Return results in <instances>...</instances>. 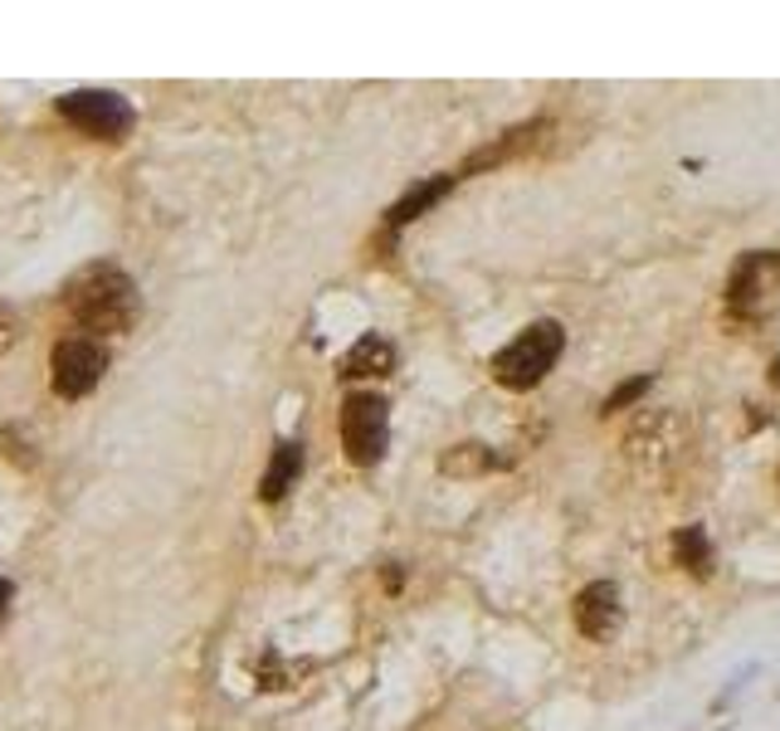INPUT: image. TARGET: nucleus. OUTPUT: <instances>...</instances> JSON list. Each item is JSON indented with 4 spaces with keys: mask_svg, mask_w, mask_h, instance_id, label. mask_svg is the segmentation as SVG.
I'll list each match as a JSON object with an SVG mask.
<instances>
[{
    "mask_svg": "<svg viewBox=\"0 0 780 731\" xmlns=\"http://www.w3.org/2000/svg\"><path fill=\"white\" fill-rule=\"evenodd\" d=\"M64 308L83 327V337H122L142 317V292L128 268L88 264L64 284Z\"/></svg>",
    "mask_w": 780,
    "mask_h": 731,
    "instance_id": "nucleus-1",
    "label": "nucleus"
},
{
    "mask_svg": "<svg viewBox=\"0 0 780 731\" xmlns=\"http://www.w3.org/2000/svg\"><path fill=\"white\" fill-rule=\"evenodd\" d=\"M624 464L639 478H669L683 458L693 454V420L679 405H659V410H644L639 420L624 434Z\"/></svg>",
    "mask_w": 780,
    "mask_h": 731,
    "instance_id": "nucleus-2",
    "label": "nucleus"
},
{
    "mask_svg": "<svg viewBox=\"0 0 780 731\" xmlns=\"http://www.w3.org/2000/svg\"><path fill=\"white\" fill-rule=\"evenodd\" d=\"M566 351V327L556 317H537L532 327H523L503 351H493L488 375H493L503 391H532L547 381V371L561 361Z\"/></svg>",
    "mask_w": 780,
    "mask_h": 731,
    "instance_id": "nucleus-3",
    "label": "nucleus"
},
{
    "mask_svg": "<svg viewBox=\"0 0 780 731\" xmlns=\"http://www.w3.org/2000/svg\"><path fill=\"white\" fill-rule=\"evenodd\" d=\"M776 298H780V249H746L732 264L727 288H722L727 317L756 322Z\"/></svg>",
    "mask_w": 780,
    "mask_h": 731,
    "instance_id": "nucleus-4",
    "label": "nucleus"
},
{
    "mask_svg": "<svg viewBox=\"0 0 780 731\" xmlns=\"http://www.w3.org/2000/svg\"><path fill=\"white\" fill-rule=\"evenodd\" d=\"M341 448L357 468H376L391 448V405L376 391H357L341 400Z\"/></svg>",
    "mask_w": 780,
    "mask_h": 731,
    "instance_id": "nucleus-5",
    "label": "nucleus"
},
{
    "mask_svg": "<svg viewBox=\"0 0 780 731\" xmlns=\"http://www.w3.org/2000/svg\"><path fill=\"white\" fill-rule=\"evenodd\" d=\"M55 108L69 128L88 132V137H98V142H118L132 132L128 98H118V93H108V88H74V93H64Z\"/></svg>",
    "mask_w": 780,
    "mask_h": 731,
    "instance_id": "nucleus-6",
    "label": "nucleus"
},
{
    "mask_svg": "<svg viewBox=\"0 0 780 731\" xmlns=\"http://www.w3.org/2000/svg\"><path fill=\"white\" fill-rule=\"evenodd\" d=\"M103 371H108V351H103L98 337H64L55 347V395L59 400H83V395L98 391Z\"/></svg>",
    "mask_w": 780,
    "mask_h": 731,
    "instance_id": "nucleus-7",
    "label": "nucleus"
},
{
    "mask_svg": "<svg viewBox=\"0 0 780 731\" xmlns=\"http://www.w3.org/2000/svg\"><path fill=\"white\" fill-rule=\"evenodd\" d=\"M576 614V630L586 634L590 644H610L624 630V604H620V585L615 580H590L586 590L571 604Z\"/></svg>",
    "mask_w": 780,
    "mask_h": 731,
    "instance_id": "nucleus-8",
    "label": "nucleus"
},
{
    "mask_svg": "<svg viewBox=\"0 0 780 731\" xmlns=\"http://www.w3.org/2000/svg\"><path fill=\"white\" fill-rule=\"evenodd\" d=\"M459 185V171H440V176H430V181H420V185H410V191L400 195V201L386 211V229H405L410 219H420L430 205H440L444 195Z\"/></svg>",
    "mask_w": 780,
    "mask_h": 731,
    "instance_id": "nucleus-9",
    "label": "nucleus"
},
{
    "mask_svg": "<svg viewBox=\"0 0 780 731\" xmlns=\"http://www.w3.org/2000/svg\"><path fill=\"white\" fill-rule=\"evenodd\" d=\"M513 464L507 454H493L488 444H454V448H444L440 454V474L444 478H459V483H468V478H488V474H503V468Z\"/></svg>",
    "mask_w": 780,
    "mask_h": 731,
    "instance_id": "nucleus-10",
    "label": "nucleus"
},
{
    "mask_svg": "<svg viewBox=\"0 0 780 731\" xmlns=\"http://www.w3.org/2000/svg\"><path fill=\"white\" fill-rule=\"evenodd\" d=\"M298 478H303V444H298V439H278L274 458H268L264 478H259V498H264V503H278V498L293 493Z\"/></svg>",
    "mask_w": 780,
    "mask_h": 731,
    "instance_id": "nucleus-11",
    "label": "nucleus"
},
{
    "mask_svg": "<svg viewBox=\"0 0 780 731\" xmlns=\"http://www.w3.org/2000/svg\"><path fill=\"white\" fill-rule=\"evenodd\" d=\"M395 371V341L381 332H367L357 347L341 357V381H367V375H391Z\"/></svg>",
    "mask_w": 780,
    "mask_h": 731,
    "instance_id": "nucleus-12",
    "label": "nucleus"
},
{
    "mask_svg": "<svg viewBox=\"0 0 780 731\" xmlns=\"http://www.w3.org/2000/svg\"><path fill=\"white\" fill-rule=\"evenodd\" d=\"M673 561H679L683 571H693V576H707V571H712V541H707V531L683 527L679 537H673Z\"/></svg>",
    "mask_w": 780,
    "mask_h": 731,
    "instance_id": "nucleus-13",
    "label": "nucleus"
},
{
    "mask_svg": "<svg viewBox=\"0 0 780 731\" xmlns=\"http://www.w3.org/2000/svg\"><path fill=\"white\" fill-rule=\"evenodd\" d=\"M649 385H653V375L644 371V375H634V381H624V385H615V391L600 400V415H615V410H629L634 400H644L649 395Z\"/></svg>",
    "mask_w": 780,
    "mask_h": 731,
    "instance_id": "nucleus-14",
    "label": "nucleus"
},
{
    "mask_svg": "<svg viewBox=\"0 0 780 731\" xmlns=\"http://www.w3.org/2000/svg\"><path fill=\"white\" fill-rule=\"evenodd\" d=\"M15 337H20V317L5 308V302H0V357H5V351L15 347Z\"/></svg>",
    "mask_w": 780,
    "mask_h": 731,
    "instance_id": "nucleus-15",
    "label": "nucleus"
},
{
    "mask_svg": "<svg viewBox=\"0 0 780 731\" xmlns=\"http://www.w3.org/2000/svg\"><path fill=\"white\" fill-rule=\"evenodd\" d=\"M10 600H15V585H10V580H0V620L10 614Z\"/></svg>",
    "mask_w": 780,
    "mask_h": 731,
    "instance_id": "nucleus-16",
    "label": "nucleus"
},
{
    "mask_svg": "<svg viewBox=\"0 0 780 731\" xmlns=\"http://www.w3.org/2000/svg\"><path fill=\"white\" fill-rule=\"evenodd\" d=\"M771 381H776V385H780V357H776V361H771Z\"/></svg>",
    "mask_w": 780,
    "mask_h": 731,
    "instance_id": "nucleus-17",
    "label": "nucleus"
}]
</instances>
